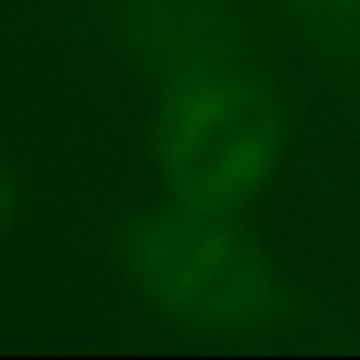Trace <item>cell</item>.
<instances>
[{
    "mask_svg": "<svg viewBox=\"0 0 360 360\" xmlns=\"http://www.w3.org/2000/svg\"><path fill=\"white\" fill-rule=\"evenodd\" d=\"M120 269L155 316L199 335H250L281 300L278 275L247 231L224 212L180 202L127 224Z\"/></svg>",
    "mask_w": 360,
    "mask_h": 360,
    "instance_id": "obj_1",
    "label": "cell"
},
{
    "mask_svg": "<svg viewBox=\"0 0 360 360\" xmlns=\"http://www.w3.org/2000/svg\"><path fill=\"white\" fill-rule=\"evenodd\" d=\"M127 44L155 92L180 76L247 60L218 0H130Z\"/></svg>",
    "mask_w": 360,
    "mask_h": 360,
    "instance_id": "obj_3",
    "label": "cell"
},
{
    "mask_svg": "<svg viewBox=\"0 0 360 360\" xmlns=\"http://www.w3.org/2000/svg\"><path fill=\"white\" fill-rule=\"evenodd\" d=\"M291 29L332 63H360V0H275Z\"/></svg>",
    "mask_w": 360,
    "mask_h": 360,
    "instance_id": "obj_4",
    "label": "cell"
},
{
    "mask_svg": "<svg viewBox=\"0 0 360 360\" xmlns=\"http://www.w3.org/2000/svg\"><path fill=\"white\" fill-rule=\"evenodd\" d=\"M16 174H13L10 162L0 155V231L10 224V218L16 215Z\"/></svg>",
    "mask_w": 360,
    "mask_h": 360,
    "instance_id": "obj_5",
    "label": "cell"
},
{
    "mask_svg": "<svg viewBox=\"0 0 360 360\" xmlns=\"http://www.w3.org/2000/svg\"><path fill=\"white\" fill-rule=\"evenodd\" d=\"M281 143L278 105L247 60L158 89L155 162L171 202L231 215L272 180Z\"/></svg>",
    "mask_w": 360,
    "mask_h": 360,
    "instance_id": "obj_2",
    "label": "cell"
}]
</instances>
